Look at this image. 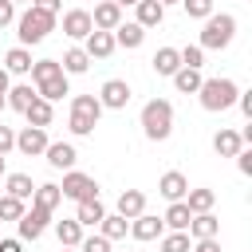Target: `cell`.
<instances>
[{"label": "cell", "instance_id": "obj_14", "mask_svg": "<svg viewBox=\"0 0 252 252\" xmlns=\"http://www.w3.org/2000/svg\"><path fill=\"white\" fill-rule=\"evenodd\" d=\"M158 193L173 205V201H185V193H189V181H185V173H177V169H169V173H161V181H158Z\"/></svg>", "mask_w": 252, "mask_h": 252}, {"label": "cell", "instance_id": "obj_32", "mask_svg": "<svg viewBox=\"0 0 252 252\" xmlns=\"http://www.w3.org/2000/svg\"><path fill=\"white\" fill-rule=\"evenodd\" d=\"M63 75H83L87 67H91V55L83 51V47H71V51H63Z\"/></svg>", "mask_w": 252, "mask_h": 252}, {"label": "cell", "instance_id": "obj_5", "mask_svg": "<svg viewBox=\"0 0 252 252\" xmlns=\"http://www.w3.org/2000/svg\"><path fill=\"white\" fill-rule=\"evenodd\" d=\"M236 94H240V87H236L232 79H201V87H197L201 106H205V110H213V114H220V110L236 106Z\"/></svg>", "mask_w": 252, "mask_h": 252}, {"label": "cell", "instance_id": "obj_48", "mask_svg": "<svg viewBox=\"0 0 252 252\" xmlns=\"http://www.w3.org/2000/svg\"><path fill=\"white\" fill-rule=\"evenodd\" d=\"M114 4H118V8H126V4H138V0H114Z\"/></svg>", "mask_w": 252, "mask_h": 252}, {"label": "cell", "instance_id": "obj_12", "mask_svg": "<svg viewBox=\"0 0 252 252\" xmlns=\"http://www.w3.org/2000/svg\"><path fill=\"white\" fill-rule=\"evenodd\" d=\"M43 158H47V165L51 169H75V161H79V154H75V146L71 142H47V150H43Z\"/></svg>", "mask_w": 252, "mask_h": 252}, {"label": "cell", "instance_id": "obj_22", "mask_svg": "<svg viewBox=\"0 0 252 252\" xmlns=\"http://www.w3.org/2000/svg\"><path fill=\"white\" fill-rule=\"evenodd\" d=\"M213 150H217L220 158H236V154L244 150V142H240L236 130H217V134H213Z\"/></svg>", "mask_w": 252, "mask_h": 252}, {"label": "cell", "instance_id": "obj_20", "mask_svg": "<svg viewBox=\"0 0 252 252\" xmlns=\"http://www.w3.org/2000/svg\"><path fill=\"white\" fill-rule=\"evenodd\" d=\"M35 98H39V94H35V87H32V83H16V87H8L4 106H12V110H20V114H24V110H28Z\"/></svg>", "mask_w": 252, "mask_h": 252}, {"label": "cell", "instance_id": "obj_50", "mask_svg": "<svg viewBox=\"0 0 252 252\" xmlns=\"http://www.w3.org/2000/svg\"><path fill=\"white\" fill-rule=\"evenodd\" d=\"M12 4H32V0H12Z\"/></svg>", "mask_w": 252, "mask_h": 252}, {"label": "cell", "instance_id": "obj_28", "mask_svg": "<svg viewBox=\"0 0 252 252\" xmlns=\"http://www.w3.org/2000/svg\"><path fill=\"white\" fill-rule=\"evenodd\" d=\"M213 205H217V193L213 189H189L185 193V209L197 217V213H213Z\"/></svg>", "mask_w": 252, "mask_h": 252}, {"label": "cell", "instance_id": "obj_19", "mask_svg": "<svg viewBox=\"0 0 252 252\" xmlns=\"http://www.w3.org/2000/svg\"><path fill=\"white\" fill-rule=\"evenodd\" d=\"M110 35H114V47H126V51H134V47L146 43V28H138L134 20H130V24H118Z\"/></svg>", "mask_w": 252, "mask_h": 252}, {"label": "cell", "instance_id": "obj_33", "mask_svg": "<svg viewBox=\"0 0 252 252\" xmlns=\"http://www.w3.org/2000/svg\"><path fill=\"white\" fill-rule=\"evenodd\" d=\"M98 228H102V236H106V240H122V236L130 232V220H126V217H118V213H106Z\"/></svg>", "mask_w": 252, "mask_h": 252}, {"label": "cell", "instance_id": "obj_25", "mask_svg": "<svg viewBox=\"0 0 252 252\" xmlns=\"http://www.w3.org/2000/svg\"><path fill=\"white\" fill-rule=\"evenodd\" d=\"M32 63H35V59H32L28 47H12V51L4 55V71H8V75H28Z\"/></svg>", "mask_w": 252, "mask_h": 252}, {"label": "cell", "instance_id": "obj_17", "mask_svg": "<svg viewBox=\"0 0 252 252\" xmlns=\"http://www.w3.org/2000/svg\"><path fill=\"white\" fill-rule=\"evenodd\" d=\"M161 232H165L161 217H150V213H142V217H134V220H130V236H134V240H158Z\"/></svg>", "mask_w": 252, "mask_h": 252}, {"label": "cell", "instance_id": "obj_53", "mask_svg": "<svg viewBox=\"0 0 252 252\" xmlns=\"http://www.w3.org/2000/svg\"><path fill=\"white\" fill-rule=\"evenodd\" d=\"M63 252H79V248H63Z\"/></svg>", "mask_w": 252, "mask_h": 252}, {"label": "cell", "instance_id": "obj_43", "mask_svg": "<svg viewBox=\"0 0 252 252\" xmlns=\"http://www.w3.org/2000/svg\"><path fill=\"white\" fill-rule=\"evenodd\" d=\"M236 169H240L244 177L252 173V150H240V154H236Z\"/></svg>", "mask_w": 252, "mask_h": 252}, {"label": "cell", "instance_id": "obj_26", "mask_svg": "<svg viewBox=\"0 0 252 252\" xmlns=\"http://www.w3.org/2000/svg\"><path fill=\"white\" fill-rule=\"evenodd\" d=\"M4 185H8V197H16V201H32V193H35V181L28 173H8Z\"/></svg>", "mask_w": 252, "mask_h": 252}, {"label": "cell", "instance_id": "obj_7", "mask_svg": "<svg viewBox=\"0 0 252 252\" xmlns=\"http://www.w3.org/2000/svg\"><path fill=\"white\" fill-rule=\"evenodd\" d=\"M59 193H63L67 201H75V205H83V201H98V181H94L91 173L67 169V173H63V185H59Z\"/></svg>", "mask_w": 252, "mask_h": 252}, {"label": "cell", "instance_id": "obj_23", "mask_svg": "<svg viewBox=\"0 0 252 252\" xmlns=\"http://www.w3.org/2000/svg\"><path fill=\"white\" fill-rule=\"evenodd\" d=\"M102 217H106V205H102V201H83V205L75 209V220H79L83 228H98Z\"/></svg>", "mask_w": 252, "mask_h": 252}, {"label": "cell", "instance_id": "obj_51", "mask_svg": "<svg viewBox=\"0 0 252 252\" xmlns=\"http://www.w3.org/2000/svg\"><path fill=\"white\" fill-rule=\"evenodd\" d=\"M0 177H4V158H0Z\"/></svg>", "mask_w": 252, "mask_h": 252}, {"label": "cell", "instance_id": "obj_40", "mask_svg": "<svg viewBox=\"0 0 252 252\" xmlns=\"http://www.w3.org/2000/svg\"><path fill=\"white\" fill-rule=\"evenodd\" d=\"M12 150H16V130H12V126H4V122H0V158H8V154H12Z\"/></svg>", "mask_w": 252, "mask_h": 252}, {"label": "cell", "instance_id": "obj_4", "mask_svg": "<svg viewBox=\"0 0 252 252\" xmlns=\"http://www.w3.org/2000/svg\"><path fill=\"white\" fill-rule=\"evenodd\" d=\"M232 35H236V16L232 12H213L209 20H205V28H201V51H220V47H228L232 43Z\"/></svg>", "mask_w": 252, "mask_h": 252}, {"label": "cell", "instance_id": "obj_6", "mask_svg": "<svg viewBox=\"0 0 252 252\" xmlns=\"http://www.w3.org/2000/svg\"><path fill=\"white\" fill-rule=\"evenodd\" d=\"M98 118H102V106H98V98H94V94H75V98H71V118H67V126H71V134H75V138L94 134Z\"/></svg>", "mask_w": 252, "mask_h": 252}, {"label": "cell", "instance_id": "obj_47", "mask_svg": "<svg viewBox=\"0 0 252 252\" xmlns=\"http://www.w3.org/2000/svg\"><path fill=\"white\" fill-rule=\"evenodd\" d=\"M8 87H12V75L0 67V94H8Z\"/></svg>", "mask_w": 252, "mask_h": 252}, {"label": "cell", "instance_id": "obj_42", "mask_svg": "<svg viewBox=\"0 0 252 252\" xmlns=\"http://www.w3.org/2000/svg\"><path fill=\"white\" fill-rule=\"evenodd\" d=\"M236 106H240V110H244V118L252 122V91H240V94H236Z\"/></svg>", "mask_w": 252, "mask_h": 252}, {"label": "cell", "instance_id": "obj_37", "mask_svg": "<svg viewBox=\"0 0 252 252\" xmlns=\"http://www.w3.org/2000/svg\"><path fill=\"white\" fill-rule=\"evenodd\" d=\"M181 8H185L189 20H209L213 16V0H181Z\"/></svg>", "mask_w": 252, "mask_h": 252}, {"label": "cell", "instance_id": "obj_35", "mask_svg": "<svg viewBox=\"0 0 252 252\" xmlns=\"http://www.w3.org/2000/svg\"><path fill=\"white\" fill-rule=\"evenodd\" d=\"M158 240H161V252H189L193 248L189 232H161Z\"/></svg>", "mask_w": 252, "mask_h": 252}, {"label": "cell", "instance_id": "obj_45", "mask_svg": "<svg viewBox=\"0 0 252 252\" xmlns=\"http://www.w3.org/2000/svg\"><path fill=\"white\" fill-rule=\"evenodd\" d=\"M0 252H24V240H12V236H0Z\"/></svg>", "mask_w": 252, "mask_h": 252}, {"label": "cell", "instance_id": "obj_8", "mask_svg": "<svg viewBox=\"0 0 252 252\" xmlns=\"http://www.w3.org/2000/svg\"><path fill=\"white\" fill-rule=\"evenodd\" d=\"M47 224H51V213L39 209V205H32V209H24V217L16 220V228H20L16 240H39V236L47 232Z\"/></svg>", "mask_w": 252, "mask_h": 252}, {"label": "cell", "instance_id": "obj_16", "mask_svg": "<svg viewBox=\"0 0 252 252\" xmlns=\"http://www.w3.org/2000/svg\"><path fill=\"white\" fill-rule=\"evenodd\" d=\"M83 51L91 55V63H94V59H110V55H114V35H110V32H91V35L83 39Z\"/></svg>", "mask_w": 252, "mask_h": 252}, {"label": "cell", "instance_id": "obj_9", "mask_svg": "<svg viewBox=\"0 0 252 252\" xmlns=\"http://www.w3.org/2000/svg\"><path fill=\"white\" fill-rule=\"evenodd\" d=\"M94 98H98L102 110H126V102H130V83H126V79H106Z\"/></svg>", "mask_w": 252, "mask_h": 252}, {"label": "cell", "instance_id": "obj_36", "mask_svg": "<svg viewBox=\"0 0 252 252\" xmlns=\"http://www.w3.org/2000/svg\"><path fill=\"white\" fill-rule=\"evenodd\" d=\"M20 217H24V201H16V197L4 193V197H0V224H4V220H20Z\"/></svg>", "mask_w": 252, "mask_h": 252}, {"label": "cell", "instance_id": "obj_46", "mask_svg": "<svg viewBox=\"0 0 252 252\" xmlns=\"http://www.w3.org/2000/svg\"><path fill=\"white\" fill-rule=\"evenodd\" d=\"M189 252H220V244H217V240H193Z\"/></svg>", "mask_w": 252, "mask_h": 252}, {"label": "cell", "instance_id": "obj_27", "mask_svg": "<svg viewBox=\"0 0 252 252\" xmlns=\"http://www.w3.org/2000/svg\"><path fill=\"white\" fill-rule=\"evenodd\" d=\"M59 201H63V193H59V185H51V181L35 185V193H32V205H39V209H47V213H55Z\"/></svg>", "mask_w": 252, "mask_h": 252}, {"label": "cell", "instance_id": "obj_52", "mask_svg": "<svg viewBox=\"0 0 252 252\" xmlns=\"http://www.w3.org/2000/svg\"><path fill=\"white\" fill-rule=\"evenodd\" d=\"M0 110H4V94H0Z\"/></svg>", "mask_w": 252, "mask_h": 252}, {"label": "cell", "instance_id": "obj_18", "mask_svg": "<svg viewBox=\"0 0 252 252\" xmlns=\"http://www.w3.org/2000/svg\"><path fill=\"white\" fill-rule=\"evenodd\" d=\"M189 240H217V232H220V220L213 217V213H197L193 220H189Z\"/></svg>", "mask_w": 252, "mask_h": 252}, {"label": "cell", "instance_id": "obj_2", "mask_svg": "<svg viewBox=\"0 0 252 252\" xmlns=\"http://www.w3.org/2000/svg\"><path fill=\"white\" fill-rule=\"evenodd\" d=\"M142 134L150 142H165L173 134V102L169 98H150L142 106Z\"/></svg>", "mask_w": 252, "mask_h": 252}, {"label": "cell", "instance_id": "obj_11", "mask_svg": "<svg viewBox=\"0 0 252 252\" xmlns=\"http://www.w3.org/2000/svg\"><path fill=\"white\" fill-rule=\"evenodd\" d=\"M94 32V24H91V12L87 8H71V12H63V35H71V39H87Z\"/></svg>", "mask_w": 252, "mask_h": 252}, {"label": "cell", "instance_id": "obj_15", "mask_svg": "<svg viewBox=\"0 0 252 252\" xmlns=\"http://www.w3.org/2000/svg\"><path fill=\"white\" fill-rule=\"evenodd\" d=\"M114 213H118V217H126V220L142 217V213H146V193H142V189H122V193H118Z\"/></svg>", "mask_w": 252, "mask_h": 252}, {"label": "cell", "instance_id": "obj_3", "mask_svg": "<svg viewBox=\"0 0 252 252\" xmlns=\"http://www.w3.org/2000/svg\"><path fill=\"white\" fill-rule=\"evenodd\" d=\"M55 32V16L51 12H39L28 4L24 16H16V35H20V47H32V43H43L47 35Z\"/></svg>", "mask_w": 252, "mask_h": 252}, {"label": "cell", "instance_id": "obj_41", "mask_svg": "<svg viewBox=\"0 0 252 252\" xmlns=\"http://www.w3.org/2000/svg\"><path fill=\"white\" fill-rule=\"evenodd\" d=\"M8 24H16V4L0 0V28H8Z\"/></svg>", "mask_w": 252, "mask_h": 252}, {"label": "cell", "instance_id": "obj_24", "mask_svg": "<svg viewBox=\"0 0 252 252\" xmlns=\"http://www.w3.org/2000/svg\"><path fill=\"white\" fill-rule=\"evenodd\" d=\"M134 8H138V20H134L138 28H158V24L165 20V8H161L158 0H138Z\"/></svg>", "mask_w": 252, "mask_h": 252}, {"label": "cell", "instance_id": "obj_34", "mask_svg": "<svg viewBox=\"0 0 252 252\" xmlns=\"http://www.w3.org/2000/svg\"><path fill=\"white\" fill-rule=\"evenodd\" d=\"M173 87H177L181 94H197V87H201V71H193V67H181V71L173 75Z\"/></svg>", "mask_w": 252, "mask_h": 252}, {"label": "cell", "instance_id": "obj_39", "mask_svg": "<svg viewBox=\"0 0 252 252\" xmlns=\"http://www.w3.org/2000/svg\"><path fill=\"white\" fill-rule=\"evenodd\" d=\"M79 252H110V240L98 232V236H83L79 240Z\"/></svg>", "mask_w": 252, "mask_h": 252}, {"label": "cell", "instance_id": "obj_29", "mask_svg": "<svg viewBox=\"0 0 252 252\" xmlns=\"http://www.w3.org/2000/svg\"><path fill=\"white\" fill-rule=\"evenodd\" d=\"M55 236H59V248H79L83 240V224L71 217V220H55Z\"/></svg>", "mask_w": 252, "mask_h": 252}, {"label": "cell", "instance_id": "obj_49", "mask_svg": "<svg viewBox=\"0 0 252 252\" xmlns=\"http://www.w3.org/2000/svg\"><path fill=\"white\" fill-rule=\"evenodd\" d=\"M158 4H161V8H165V4H181V0H158Z\"/></svg>", "mask_w": 252, "mask_h": 252}, {"label": "cell", "instance_id": "obj_1", "mask_svg": "<svg viewBox=\"0 0 252 252\" xmlns=\"http://www.w3.org/2000/svg\"><path fill=\"white\" fill-rule=\"evenodd\" d=\"M28 75H32V83H35V94H39V98H47V102H55V98L71 94V87H67V75H63L59 59H35Z\"/></svg>", "mask_w": 252, "mask_h": 252}, {"label": "cell", "instance_id": "obj_13", "mask_svg": "<svg viewBox=\"0 0 252 252\" xmlns=\"http://www.w3.org/2000/svg\"><path fill=\"white\" fill-rule=\"evenodd\" d=\"M91 24H94V32H114V28L122 24V8H118L114 0H102V4H94Z\"/></svg>", "mask_w": 252, "mask_h": 252}, {"label": "cell", "instance_id": "obj_30", "mask_svg": "<svg viewBox=\"0 0 252 252\" xmlns=\"http://www.w3.org/2000/svg\"><path fill=\"white\" fill-rule=\"evenodd\" d=\"M24 118H28V126H39V130H43V126H51L55 110H51V102H47V98H35V102L24 110Z\"/></svg>", "mask_w": 252, "mask_h": 252}, {"label": "cell", "instance_id": "obj_31", "mask_svg": "<svg viewBox=\"0 0 252 252\" xmlns=\"http://www.w3.org/2000/svg\"><path fill=\"white\" fill-rule=\"evenodd\" d=\"M189 220H193V213L185 209V201H173V205L165 209V217H161V224H169L173 232H185V228H189Z\"/></svg>", "mask_w": 252, "mask_h": 252}, {"label": "cell", "instance_id": "obj_10", "mask_svg": "<svg viewBox=\"0 0 252 252\" xmlns=\"http://www.w3.org/2000/svg\"><path fill=\"white\" fill-rule=\"evenodd\" d=\"M16 150H20L24 158H39V154L47 150V130H39V126L16 130Z\"/></svg>", "mask_w": 252, "mask_h": 252}, {"label": "cell", "instance_id": "obj_38", "mask_svg": "<svg viewBox=\"0 0 252 252\" xmlns=\"http://www.w3.org/2000/svg\"><path fill=\"white\" fill-rule=\"evenodd\" d=\"M177 55H181V67H193V71H201V63H205V51H201L197 43H189V47H181Z\"/></svg>", "mask_w": 252, "mask_h": 252}, {"label": "cell", "instance_id": "obj_21", "mask_svg": "<svg viewBox=\"0 0 252 252\" xmlns=\"http://www.w3.org/2000/svg\"><path fill=\"white\" fill-rule=\"evenodd\" d=\"M150 63H154V71L165 75V79H173V75L181 71V55H177V47H158V55H154Z\"/></svg>", "mask_w": 252, "mask_h": 252}, {"label": "cell", "instance_id": "obj_44", "mask_svg": "<svg viewBox=\"0 0 252 252\" xmlns=\"http://www.w3.org/2000/svg\"><path fill=\"white\" fill-rule=\"evenodd\" d=\"M32 8H39V12H51V16H59L63 0H32Z\"/></svg>", "mask_w": 252, "mask_h": 252}]
</instances>
